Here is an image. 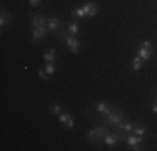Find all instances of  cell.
<instances>
[{
  "label": "cell",
  "mask_w": 157,
  "mask_h": 151,
  "mask_svg": "<svg viewBox=\"0 0 157 151\" xmlns=\"http://www.w3.org/2000/svg\"><path fill=\"white\" fill-rule=\"evenodd\" d=\"M155 97H157V92H155Z\"/></svg>",
  "instance_id": "d4e9b609"
},
{
  "label": "cell",
  "mask_w": 157,
  "mask_h": 151,
  "mask_svg": "<svg viewBox=\"0 0 157 151\" xmlns=\"http://www.w3.org/2000/svg\"><path fill=\"white\" fill-rule=\"evenodd\" d=\"M84 10H85V15H90V17H95V15L99 14V7H97V3H94V2H87L84 5Z\"/></svg>",
  "instance_id": "5b68a950"
},
{
  "label": "cell",
  "mask_w": 157,
  "mask_h": 151,
  "mask_svg": "<svg viewBox=\"0 0 157 151\" xmlns=\"http://www.w3.org/2000/svg\"><path fill=\"white\" fill-rule=\"evenodd\" d=\"M39 76L44 79V81H48V74L45 72V71H42V69H40V71H39Z\"/></svg>",
  "instance_id": "44dd1931"
},
{
  "label": "cell",
  "mask_w": 157,
  "mask_h": 151,
  "mask_svg": "<svg viewBox=\"0 0 157 151\" xmlns=\"http://www.w3.org/2000/svg\"><path fill=\"white\" fill-rule=\"evenodd\" d=\"M32 24L35 29H40V27H45L47 22H45V18L40 17V15H32Z\"/></svg>",
  "instance_id": "7c38bea8"
},
{
  "label": "cell",
  "mask_w": 157,
  "mask_h": 151,
  "mask_svg": "<svg viewBox=\"0 0 157 151\" xmlns=\"http://www.w3.org/2000/svg\"><path fill=\"white\" fill-rule=\"evenodd\" d=\"M134 134H137V136H144L145 133H147V129H145V126H134V131H132Z\"/></svg>",
  "instance_id": "ac0fdd59"
},
{
  "label": "cell",
  "mask_w": 157,
  "mask_h": 151,
  "mask_svg": "<svg viewBox=\"0 0 157 151\" xmlns=\"http://www.w3.org/2000/svg\"><path fill=\"white\" fill-rule=\"evenodd\" d=\"M50 112H55V114H60L62 112V106L59 104V103H54V104H50Z\"/></svg>",
  "instance_id": "d6986e66"
},
{
  "label": "cell",
  "mask_w": 157,
  "mask_h": 151,
  "mask_svg": "<svg viewBox=\"0 0 157 151\" xmlns=\"http://www.w3.org/2000/svg\"><path fill=\"white\" fill-rule=\"evenodd\" d=\"M109 134V126H97L94 129H90L87 133V141L89 143H97V141H104V138Z\"/></svg>",
  "instance_id": "6da1fadb"
},
{
  "label": "cell",
  "mask_w": 157,
  "mask_h": 151,
  "mask_svg": "<svg viewBox=\"0 0 157 151\" xmlns=\"http://www.w3.org/2000/svg\"><path fill=\"white\" fill-rule=\"evenodd\" d=\"M152 111H154V112H157V103H154V104H152Z\"/></svg>",
  "instance_id": "cb8c5ba5"
},
{
  "label": "cell",
  "mask_w": 157,
  "mask_h": 151,
  "mask_svg": "<svg viewBox=\"0 0 157 151\" xmlns=\"http://www.w3.org/2000/svg\"><path fill=\"white\" fill-rule=\"evenodd\" d=\"M72 15H74V17H78V18H84V17H87V15H85V10H84V7H80V9H74Z\"/></svg>",
  "instance_id": "e0dca14e"
},
{
  "label": "cell",
  "mask_w": 157,
  "mask_h": 151,
  "mask_svg": "<svg viewBox=\"0 0 157 151\" xmlns=\"http://www.w3.org/2000/svg\"><path fill=\"white\" fill-rule=\"evenodd\" d=\"M140 67H142V59L137 55V57L132 59V71H140Z\"/></svg>",
  "instance_id": "2e32d148"
},
{
  "label": "cell",
  "mask_w": 157,
  "mask_h": 151,
  "mask_svg": "<svg viewBox=\"0 0 157 151\" xmlns=\"http://www.w3.org/2000/svg\"><path fill=\"white\" fill-rule=\"evenodd\" d=\"M44 59H45L47 62H54L55 60V51L54 49H47L45 54H44Z\"/></svg>",
  "instance_id": "5bb4252c"
},
{
  "label": "cell",
  "mask_w": 157,
  "mask_h": 151,
  "mask_svg": "<svg viewBox=\"0 0 157 151\" xmlns=\"http://www.w3.org/2000/svg\"><path fill=\"white\" fill-rule=\"evenodd\" d=\"M47 27H48V30H52V32L57 34L59 29L62 27V24H60L59 18H48V20H47Z\"/></svg>",
  "instance_id": "30bf717a"
},
{
  "label": "cell",
  "mask_w": 157,
  "mask_h": 151,
  "mask_svg": "<svg viewBox=\"0 0 157 151\" xmlns=\"http://www.w3.org/2000/svg\"><path fill=\"white\" fill-rule=\"evenodd\" d=\"M59 121L67 128H74V119L69 112H60V114H59Z\"/></svg>",
  "instance_id": "ba28073f"
},
{
  "label": "cell",
  "mask_w": 157,
  "mask_h": 151,
  "mask_svg": "<svg viewBox=\"0 0 157 151\" xmlns=\"http://www.w3.org/2000/svg\"><path fill=\"white\" fill-rule=\"evenodd\" d=\"M57 37H59V39H62L63 42L67 44V47L70 49V52L77 54V52L80 51V42H78V40L72 35V34L67 32V30H65V32H57Z\"/></svg>",
  "instance_id": "7a4b0ae2"
},
{
  "label": "cell",
  "mask_w": 157,
  "mask_h": 151,
  "mask_svg": "<svg viewBox=\"0 0 157 151\" xmlns=\"http://www.w3.org/2000/svg\"><path fill=\"white\" fill-rule=\"evenodd\" d=\"M142 47L151 49V51H152V42H151V40H144V42H142Z\"/></svg>",
  "instance_id": "7402d4cb"
},
{
  "label": "cell",
  "mask_w": 157,
  "mask_h": 151,
  "mask_svg": "<svg viewBox=\"0 0 157 151\" xmlns=\"http://www.w3.org/2000/svg\"><path fill=\"white\" fill-rule=\"evenodd\" d=\"M137 55H139L142 60H149V59L152 57V51H151V49H145V47H142V45H140V47L137 49Z\"/></svg>",
  "instance_id": "8fae6325"
},
{
  "label": "cell",
  "mask_w": 157,
  "mask_h": 151,
  "mask_svg": "<svg viewBox=\"0 0 157 151\" xmlns=\"http://www.w3.org/2000/svg\"><path fill=\"white\" fill-rule=\"evenodd\" d=\"M10 20H12V17H10V14L3 10V12H2V18H0V25H2V27H5V25L9 24Z\"/></svg>",
  "instance_id": "9a60e30c"
},
{
  "label": "cell",
  "mask_w": 157,
  "mask_h": 151,
  "mask_svg": "<svg viewBox=\"0 0 157 151\" xmlns=\"http://www.w3.org/2000/svg\"><path fill=\"white\" fill-rule=\"evenodd\" d=\"M67 32H69V34H72V35H77V34L80 32V27H78V24H77V22H72V24H69V25H67Z\"/></svg>",
  "instance_id": "4fadbf2b"
},
{
  "label": "cell",
  "mask_w": 157,
  "mask_h": 151,
  "mask_svg": "<svg viewBox=\"0 0 157 151\" xmlns=\"http://www.w3.org/2000/svg\"><path fill=\"white\" fill-rule=\"evenodd\" d=\"M119 139H122L119 133H109V134L105 136V138H104V143H105L107 146H114L115 143L119 141Z\"/></svg>",
  "instance_id": "9c48e42d"
},
{
  "label": "cell",
  "mask_w": 157,
  "mask_h": 151,
  "mask_svg": "<svg viewBox=\"0 0 157 151\" xmlns=\"http://www.w3.org/2000/svg\"><path fill=\"white\" fill-rule=\"evenodd\" d=\"M29 3H30L32 7H37V5L40 3V0H29Z\"/></svg>",
  "instance_id": "603a6c76"
},
{
  "label": "cell",
  "mask_w": 157,
  "mask_h": 151,
  "mask_svg": "<svg viewBox=\"0 0 157 151\" xmlns=\"http://www.w3.org/2000/svg\"><path fill=\"white\" fill-rule=\"evenodd\" d=\"M45 72L48 76H52L55 72V66H54V62H47V66H45Z\"/></svg>",
  "instance_id": "ffe728a7"
},
{
  "label": "cell",
  "mask_w": 157,
  "mask_h": 151,
  "mask_svg": "<svg viewBox=\"0 0 157 151\" xmlns=\"http://www.w3.org/2000/svg\"><path fill=\"white\" fill-rule=\"evenodd\" d=\"M47 35V27H40V29H33V34H32V39L33 42H40V40L44 39V37Z\"/></svg>",
  "instance_id": "8992f818"
},
{
  "label": "cell",
  "mask_w": 157,
  "mask_h": 151,
  "mask_svg": "<svg viewBox=\"0 0 157 151\" xmlns=\"http://www.w3.org/2000/svg\"><path fill=\"white\" fill-rule=\"evenodd\" d=\"M95 109H97V112H100V114H105V116L112 111L110 104L105 103V101H99V103L95 104Z\"/></svg>",
  "instance_id": "52a82bcc"
},
{
  "label": "cell",
  "mask_w": 157,
  "mask_h": 151,
  "mask_svg": "<svg viewBox=\"0 0 157 151\" xmlns=\"http://www.w3.org/2000/svg\"><path fill=\"white\" fill-rule=\"evenodd\" d=\"M122 118H124L122 109H112L109 114H107L105 124H107V126H119V124L122 123Z\"/></svg>",
  "instance_id": "3957f363"
},
{
  "label": "cell",
  "mask_w": 157,
  "mask_h": 151,
  "mask_svg": "<svg viewBox=\"0 0 157 151\" xmlns=\"http://www.w3.org/2000/svg\"><path fill=\"white\" fill-rule=\"evenodd\" d=\"M125 141H127V145L130 146V149L137 151V149H139L137 146H139L140 143L144 141V136H137V134H136V136H127V139H125Z\"/></svg>",
  "instance_id": "277c9868"
}]
</instances>
